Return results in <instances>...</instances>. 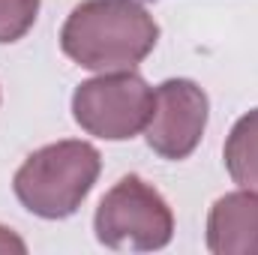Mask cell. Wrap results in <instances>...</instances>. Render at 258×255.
<instances>
[{"label":"cell","instance_id":"cell-9","mask_svg":"<svg viewBox=\"0 0 258 255\" xmlns=\"http://www.w3.org/2000/svg\"><path fill=\"white\" fill-rule=\"evenodd\" d=\"M0 252H3V255H9V252L24 255V252H27V243H24L12 228H3V225H0Z\"/></svg>","mask_w":258,"mask_h":255},{"label":"cell","instance_id":"cell-1","mask_svg":"<svg viewBox=\"0 0 258 255\" xmlns=\"http://www.w3.org/2000/svg\"><path fill=\"white\" fill-rule=\"evenodd\" d=\"M156 39L153 15L135 0H84L60 30L63 54L93 72L132 69L153 51Z\"/></svg>","mask_w":258,"mask_h":255},{"label":"cell","instance_id":"cell-3","mask_svg":"<svg viewBox=\"0 0 258 255\" xmlns=\"http://www.w3.org/2000/svg\"><path fill=\"white\" fill-rule=\"evenodd\" d=\"M96 240L108 249H162L171 243L174 216L168 201L144 183L138 174H126L105 192L93 216Z\"/></svg>","mask_w":258,"mask_h":255},{"label":"cell","instance_id":"cell-2","mask_svg":"<svg viewBox=\"0 0 258 255\" xmlns=\"http://www.w3.org/2000/svg\"><path fill=\"white\" fill-rule=\"evenodd\" d=\"M99 165V150L93 144L57 141L24 159L15 171L12 189L30 213L42 219H66L93 189Z\"/></svg>","mask_w":258,"mask_h":255},{"label":"cell","instance_id":"cell-4","mask_svg":"<svg viewBox=\"0 0 258 255\" xmlns=\"http://www.w3.org/2000/svg\"><path fill=\"white\" fill-rule=\"evenodd\" d=\"M153 111V90L135 72H102L84 81L72 96L78 126L105 141H126L144 132Z\"/></svg>","mask_w":258,"mask_h":255},{"label":"cell","instance_id":"cell-8","mask_svg":"<svg viewBox=\"0 0 258 255\" xmlns=\"http://www.w3.org/2000/svg\"><path fill=\"white\" fill-rule=\"evenodd\" d=\"M39 0H0V42H18L36 21Z\"/></svg>","mask_w":258,"mask_h":255},{"label":"cell","instance_id":"cell-6","mask_svg":"<svg viewBox=\"0 0 258 255\" xmlns=\"http://www.w3.org/2000/svg\"><path fill=\"white\" fill-rule=\"evenodd\" d=\"M207 249L216 255H258V192H228L210 207Z\"/></svg>","mask_w":258,"mask_h":255},{"label":"cell","instance_id":"cell-7","mask_svg":"<svg viewBox=\"0 0 258 255\" xmlns=\"http://www.w3.org/2000/svg\"><path fill=\"white\" fill-rule=\"evenodd\" d=\"M225 168L237 186L258 192V108L234 123L225 141Z\"/></svg>","mask_w":258,"mask_h":255},{"label":"cell","instance_id":"cell-5","mask_svg":"<svg viewBox=\"0 0 258 255\" xmlns=\"http://www.w3.org/2000/svg\"><path fill=\"white\" fill-rule=\"evenodd\" d=\"M207 126V93L189 78L162 81L153 90V111L144 126L147 144L162 159H186Z\"/></svg>","mask_w":258,"mask_h":255}]
</instances>
